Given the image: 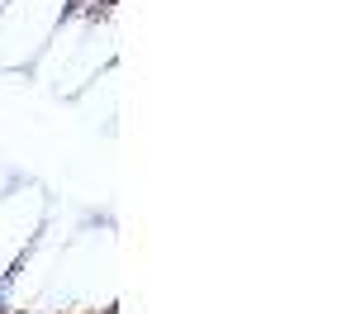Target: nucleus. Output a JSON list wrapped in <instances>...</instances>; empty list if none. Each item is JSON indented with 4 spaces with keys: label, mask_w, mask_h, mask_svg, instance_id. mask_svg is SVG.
<instances>
[{
    "label": "nucleus",
    "mask_w": 356,
    "mask_h": 314,
    "mask_svg": "<svg viewBox=\"0 0 356 314\" xmlns=\"http://www.w3.org/2000/svg\"><path fill=\"white\" fill-rule=\"evenodd\" d=\"M43 214H48V196L33 181H15L0 196V285L10 281V272L24 262L33 238L43 233Z\"/></svg>",
    "instance_id": "obj_1"
}]
</instances>
